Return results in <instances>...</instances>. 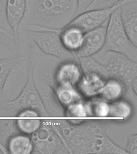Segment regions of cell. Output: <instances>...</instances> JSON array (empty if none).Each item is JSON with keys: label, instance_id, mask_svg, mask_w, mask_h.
<instances>
[{"label": "cell", "instance_id": "cell-8", "mask_svg": "<svg viewBox=\"0 0 137 154\" xmlns=\"http://www.w3.org/2000/svg\"><path fill=\"white\" fill-rule=\"evenodd\" d=\"M119 9L125 31L131 40L137 45V0L125 2Z\"/></svg>", "mask_w": 137, "mask_h": 154}, {"label": "cell", "instance_id": "cell-16", "mask_svg": "<svg viewBox=\"0 0 137 154\" xmlns=\"http://www.w3.org/2000/svg\"><path fill=\"white\" fill-rule=\"evenodd\" d=\"M12 37L6 35L0 31V45H9Z\"/></svg>", "mask_w": 137, "mask_h": 154}, {"label": "cell", "instance_id": "cell-18", "mask_svg": "<svg viewBox=\"0 0 137 154\" xmlns=\"http://www.w3.org/2000/svg\"><path fill=\"white\" fill-rule=\"evenodd\" d=\"M7 0H0V2L4 5L5 6V5L6 2Z\"/></svg>", "mask_w": 137, "mask_h": 154}, {"label": "cell", "instance_id": "cell-2", "mask_svg": "<svg viewBox=\"0 0 137 154\" xmlns=\"http://www.w3.org/2000/svg\"><path fill=\"white\" fill-rule=\"evenodd\" d=\"M119 7L113 12L108 20L104 47L98 53L103 54L108 52L117 53L136 61L137 45L131 40L125 31Z\"/></svg>", "mask_w": 137, "mask_h": 154}, {"label": "cell", "instance_id": "cell-3", "mask_svg": "<svg viewBox=\"0 0 137 154\" xmlns=\"http://www.w3.org/2000/svg\"><path fill=\"white\" fill-rule=\"evenodd\" d=\"M24 27L25 30L29 33L31 39L45 55L61 60L76 58L64 46L60 37L61 29L34 25H26Z\"/></svg>", "mask_w": 137, "mask_h": 154}, {"label": "cell", "instance_id": "cell-5", "mask_svg": "<svg viewBox=\"0 0 137 154\" xmlns=\"http://www.w3.org/2000/svg\"><path fill=\"white\" fill-rule=\"evenodd\" d=\"M131 1L133 0H123L117 5L110 8L85 11L76 16L68 25L76 26L85 33L107 25L113 12L122 4Z\"/></svg>", "mask_w": 137, "mask_h": 154}, {"label": "cell", "instance_id": "cell-13", "mask_svg": "<svg viewBox=\"0 0 137 154\" xmlns=\"http://www.w3.org/2000/svg\"><path fill=\"white\" fill-rule=\"evenodd\" d=\"M122 1L123 0H95L87 10L110 8L116 5Z\"/></svg>", "mask_w": 137, "mask_h": 154}, {"label": "cell", "instance_id": "cell-20", "mask_svg": "<svg viewBox=\"0 0 137 154\" xmlns=\"http://www.w3.org/2000/svg\"><path fill=\"white\" fill-rule=\"evenodd\" d=\"M1 153H2V152H1V151H0V154H1Z\"/></svg>", "mask_w": 137, "mask_h": 154}, {"label": "cell", "instance_id": "cell-6", "mask_svg": "<svg viewBox=\"0 0 137 154\" xmlns=\"http://www.w3.org/2000/svg\"><path fill=\"white\" fill-rule=\"evenodd\" d=\"M27 0H7L5 5L6 20L11 29L17 51L20 50L19 29L26 15Z\"/></svg>", "mask_w": 137, "mask_h": 154}, {"label": "cell", "instance_id": "cell-4", "mask_svg": "<svg viewBox=\"0 0 137 154\" xmlns=\"http://www.w3.org/2000/svg\"><path fill=\"white\" fill-rule=\"evenodd\" d=\"M35 67L31 65L28 69L26 84L21 92L15 99L8 101L7 105L19 111L30 108L39 112L41 115L45 112V109L40 95L34 82Z\"/></svg>", "mask_w": 137, "mask_h": 154}, {"label": "cell", "instance_id": "cell-7", "mask_svg": "<svg viewBox=\"0 0 137 154\" xmlns=\"http://www.w3.org/2000/svg\"><path fill=\"white\" fill-rule=\"evenodd\" d=\"M106 25L85 32L82 45L75 54L76 57H92L101 51L105 42Z\"/></svg>", "mask_w": 137, "mask_h": 154}, {"label": "cell", "instance_id": "cell-15", "mask_svg": "<svg viewBox=\"0 0 137 154\" xmlns=\"http://www.w3.org/2000/svg\"><path fill=\"white\" fill-rule=\"evenodd\" d=\"M95 0H77L78 14L87 10Z\"/></svg>", "mask_w": 137, "mask_h": 154}, {"label": "cell", "instance_id": "cell-17", "mask_svg": "<svg viewBox=\"0 0 137 154\" xmlns=\"http://www.w3.org/2000/svg\"><path fill=\"white\" fill-rule=\"evenodd\" d=\"M7 23L5 17V6L0 2V26L3 27L2 23Z\"/></svg>", "mask_w": 137, "mask_h": 154}, {"label": "cell", "instance_id": "cell-9", "mask_svg": "<svg viewBox=\"0 0 137 154\" xmlns=\"http://www.w3.org/2000/svg\"><path fill=\"white\" fill-rule=\"evenodd\" d=\"M85 33L79 28L68 25L61 29L60 35L65 48L75 56L82 45Z\"/></svg>", "mask_w": 137, "mask_h": 154}, {"label": "cell", "instance_id": "cell-19", "mask_svg": "<svg viewBox=\"0 0 137 154\" xmlns=\"http://www.w3.org/2000/svg\"><path fill=\"white\" fill-rule=\"evenodd\" d=\"M0 31H3V28L1 27V26H0Z\"/></svg>", "mask_w": 137, "mask_h": 154}, {"label": "cell", "instance_id": "cell-14", "mask_svg": "<svg viewBox=\"0 0 137 154\" xmlns=\"http://www.w3.org/2000/svg\"><path fill=\"white\" fill-rule=\"evenodd\" d=\"M40 116L39 112L30 108L23 109L18 112L17 114L18 118H38Z\"/></svg>", "mask_w": 137, "mask_h": 154}, {"label": "cell", "instance_id": "cell-11", "mask_svg": "<svg viewBox=\"0 0 137 154\" xmlns=\"http://www.w3.org/2000/svg\"><path fill=\"white\" fill-rule=\"evenodd\" d=\"M24 58L19 55L0 59V93L3 92L7 80L14 67Z\"/></svg>", "mask_w": 137, "mask_h": 154}, {"label": "cell", "instance_id": "cell-10", "mask_svg": "<svg viewBox=\"0 0 137 154\" xmlns=\"http://www.w3.org/2000/svg\"><path fill=\"white\" fill-rule=\"evenodd\" d=\"M8 153L30 154L33 151V144L31 136L19 133L9 138L6 147Z\"/></svg>", "mask_w": 137, "mask_h": 154}, {"label": "cell", "instance_id": "cell-1", "mask_svg": "<svg viewBox=\"0 0 137 154\" xmlns=\"http://www.w3.org/2000/svg\"><path fill=\"white\" fill-rule=\"evenodd\" d=\"M27 7L26 25L54 29L64 28L78 15L77 0H33Z\"/></svg>", "mask_w": 137, "mask_h": 154}, {"label": "cell", "instance_id": "cell-12", "mask_svg": "<svg viewBox=\"0 0 137 154\" xmlns=\"http://www.w3.org/2000/svg\"><path fill=\"white\" fill-rule=\"evenodd\" d=\"M38 118H18L15 122V127L20 133L32 136L42 127L41 120Z\"/></svg>", "mask_w": 137, "mask_h": 154}]
</instances>
